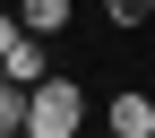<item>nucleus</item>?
<instances>
[{"label":"nucleus","mask_w":155,"mask_h":138,"mask_svg":"<svg viewBox=\"0 0 155 138\" xmlns=\"http://www.w3.org/2000/svg\"><path fill=\"white\" fill-rule=\"evenodd\" d=\"M104 138H112V130H104Z\"/></svg>","instance_id":"7"},{"label":"nucleus","mask_w":155,"mask_h":138,"mask_svg":"<svg viewBox=\"0 0 155 138\" xmlns=\"http://www.w3.org/2000/svg\"><path fill=\"white\" fill-rule=\"evenodd\" d=\"M78 121H86L78 78H35L26 86V138H78Z\"/></svg>","instance_id":"1"},{"label":"nucleus","mask_w":155,"mask_h":138,"mask_svg":"<svg viewBox=\"0 0 155 138\" xmlns=\"http://www.w3.org/2000/svg\"><path fill=\"white\" fill-rule=\"evenodd\" d=\"M17 26L26 35H61L69 26V0H17Z\"/></svg>","instance_id":"3"},{"label":"nucleus","mask_w":155,"mask_h":138,"mask_svg":"<svg viewBox=\"0 0 155 138\" xmlns=\"http://www.w3.org/2000/svg\"><path fill=\"white\" fill-rule=\"evenodd\" d=\"M17 43H26V26H17V9H0V61H9Z\"/></svg>","instance_id":"6"},{"label":"nucleus","mask_w":155,"mask_h":138,"mask_svg":"<svg viewBox=\"0 0 155 138\" xmlns=\"http://www.w3.org/2000/svg\"><path fill=\"white\" fill-rule=\"evenodd\" d=\"M147 9H155V0H104V17H112V26H147Z\"/></svg>","instance_id":"5"},{"label":"nucleus","mask_w":155,"mask_h":138,"mask_svg":"<svg viewBox=\"0 0 155 138\" xmlns=\"http://www.w3.org/2000/svg\"><path fill=\"white\" fill-rule=\"evenodd\" d=\"M104 130H112V138H155V95H138V86H129V95H112Z\"/></svg>","instance_id":"2"},{"label":"nucleus","mask_w":155,"mask_h":138,"mask_svg":"<svg viewBox=\"0 0 155 138\" xmlns=\"http://www.w3.org/2000/svg\"><path fill=\"white\" fill-rule=\"evenodd\" d=\"M0 130H26V86L0 78Z\"/></svg>","instance_id":"4"}]
</instances>
